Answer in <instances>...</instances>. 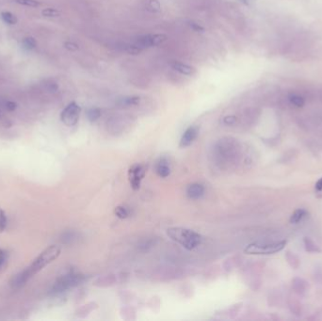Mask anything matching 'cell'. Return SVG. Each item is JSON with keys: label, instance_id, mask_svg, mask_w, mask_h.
Segmentation results:
<instances>
[{"label": "cell", "instance_id": "obj_9", "mask_svg": "<svg viewBox=\"0 0 322 321\" xmlns=\"http://www.w3.org/2000/svg\"><path fill=\"white\" fill-rule=\"evenodd\" d=\"M199 135V128L197 127H189L184 134H183L182 138L180 139V147L181 148H186L191 145L194 142L195 139H197Z\"/></svg>", "mask_w": 322, "mask_h": 321}, {"label": "cell", "instance_id": "obj_31", "mask_svg": "<svg viewBox=\"0 0 322 321\" xmlns=\"http://www.w3.org/2000/svg\"><path fill=\"white\" fill-rule=\"evenodd\" d=\"M8 260H9V255H8V253L0 250V273H2V270L4 269V267H6Z\"/></svg>", "mask_w": 322, "mask_h": 321}, {"label": "cell", "instance_id": "obj_6", "mask_svg": "<svg viewBox=\"0 0 322 321\" xmlns=\"http://www.w3.org/2000/svg\"><path fill=\"white\" fill-rule=\"evenodd\" d=\"M80 112H81V108L78 104L72 102L61 111V121L67 127H73L79 121Z\"/></svg>", "mask_w": 322, "mask_h": 321}, {"label": "cell", "instance_id": "obj_5", "mask_svg": "<svg viewBox=\"0 0 322 321\" xmlns=\"http://www.w3.org/2000/svg\"><path fill=\"white\" fill-rule=\"evenodd\" d=\"M286 245V241L285 240L277 241V242L251 243L244 249V253L247 255H274L284 250Z\"/></svg>", "mask_w": 322, "mask_h": 321}, {"label": "cell", "instance_id": "obj_21", "mask_svg": "<svg viewBox=\"0 0 322 321\" xmlns=\"http://www.w3.org/2000/svg\"><path fill=\"white\" fill-rule=\"evenodd\" d=\"M0 18L4 23L8 24H16L18 23L17 17L10 12H2L0 13Z\"/></svg>", "mask_w": 322, "mask_h": 321}, {"label": "cell", "instance_id": "obj_28", "mask_svg": "<svg viewBox=\"0 0 322 321\" xmlns=\"http://www.w3.org/2000/svg\"><path fill=\"white\" fill-rule=\"evenodd\" d=\"M116 216L119 218H127L129 217V210L125 206H117L114 210Z\"/></svg>", "mask_w": 322, "mask_h": 321}, {"label": "cell", "instance_id": "obj_11", "mask_svg": "<svg viewBox=\"0 0 322 321\" xmlns=\"http://www.w3.org/2000/svg\"><path fill=\"white\" fill-rule=\"evenodd\" d=\"M156 172L159 177L161 178H166L170 176V164L168 159L166 158H160L156 163Z\"/></svg>", "mask_w": 322, "mask_h": 321}, {"label": "cell", "instance_id": "obj_16", "mask_svg": "<svg viewBox=\"0 0 322 321\" xmlns=\"http://www.w3.org/2000/svg\"><path fill=\"white\" fill-rule=\"evenodd\" d=\"M304 248H305L306 252L313 253V254L321 253V249L319 248V246H317L316 243L314 242V240L311 239L310 237H304Z\"/></svg>", "mask_w": 322, "mask_h": 321}, {"label": "cell", "instance_id": "obj_29", "mask_svg": "<svg viewBox=\"0 0 322 321\" xmlns=\"http://www.w3.org/2000/svg\"><path fill=\"white\" fill-rule=\"evenodd\" d=\"M42 14L44 17H58V16H60L61 12H59L58 10H56V9L46 8V9L43 10Z\"/></svg>", "mask_w": 322, "mask_h": 321}, {"label": "cell", "instance_id": "obj_37", "mask_svg": "<svg viewBox=\"0 0 322 321\" xmlns=\"http://www.w3.org/2000/svg\"><path fill=\"white\" fill-rule=\"evenodd\" d=\"M4 112H5V111H4L3 109H2V108H1V106H0V118H1L2 116H3V114H4Z\"/></svg>", "mask_w": 322, "mask_h": 321}, {"label": "cell", "instance_id": "obj_4", "mask_svg": "<svg viewBox=\"0 0 322 321\" xmlns=\"http://www.w3.org/2000/svg\"><path fill=\"white\" fill-rule=\"evenodd\" d=\"M85 281V276L77 273H69L62 275L54 283L50 292L54 295L61 294L65 291L72 289Z\"/></svg>", "mask_w": 322, "mask_h": 321}, {"label": "cell", "instance_id": "obj_19", "mask_svg": "<svg viewBox=\"0 0 322 321\" xmlns=\"http://www.w3.org/2000/svg\"><path fill=\"white\" fill-rule=\"evenodd\" d=\"M0 106L5 112H12L17 109V104L15 103L14 101L5 99V98H1V97H0Z\"/></svg>", "mask_w": 322, "mask_h": 321}, {"label": "cell", "instance_id": "obj_20", "mask_svg": "<svg viewBox=\"0 0 322 321\" xmlns=\"http://www.w3.org/2000/svg\"><path fill=\"white\" fill-rule=\"evenodd\" d=\"M288 101L297 108H303L305 104L304 97L299 93H290L288 95Z\"/></svg>", "mask_w": 322, "mask_h": 321}, {"label": "cell", "instance_id": "obj_22", "mask_svg": "<svg viewBox=\"0 0 322 321\" xmlns=\"http://www.w3.org/2000/svg\"><path fill=\"white\" fill-rule=\"evenodd\" d=\"M140 98L138 96H128L122 98L118 104L122 107H130V106H136L140 103Z\"/></svg>", "mask_w": 322, "mask_h": 321}, {"label": "cell", "instance_id": "obj_18", "mask_svg": "<svg viewBox=\"0 0 322 321\" xmlns=\"http://www.w3.org/2000/svg\"><path fill=\"white\" fill-rule=\"evenodd\" d=\"M306 216H307V211L305 209L300 208L295 210L292 214L291 217L289 218V221L292 225H297L299 223H301Z\"/></svg>", "mask_w": 322, "mask_h": 321}, {"label": "cell", "instance_id": "obj_13", "mask_svg": "<svg viewBox=\"0 0 322 321\" xmlns=\"http://www.w3.org/2000/svg\"><path fill=\"white\" fill-rule=\"evenodd\" d=\"M171 67L174 70H176L178 73H182L185 76H191L195 72L194 68L189 66L187 64L181 63V62H174V63H171Z\"/></svg>", "mask_w": 322, "mask_h": 321}, {"label": "cell", "instance_id": "obj_23", "mask_svg": "<svg viewBox=\"0 0 322 321\" xmlns=\"http://www.w3.org/2000/svg\"><path fill=\"white\" fill-rule=\"evenodd\" d=\"M86 116L90 121H97L101 116V110L98 108H91L86 111Z\"/></svg>", "mask_w": 322, "mask_h": 321}, {"label": "cell", "instance_id": "obj_25", "mask_svg": "<svg viewBox=\"0 0 322 321\" xmlns=\"http://www.w3.org/2000/svg\"><path fill=\"white\" fill-rule=\"evenodd\" d=\"M43 89L48 92H52L54 93L56 91H58L59 90V85L58 83L55 82L54 80L52 79H46L43 84Z\"/></svg>", "mask_w": 322, "mask_h": 321}, {"label": "cell", "instance_id": "obj_35", "mask_svg": "<svg viewBox=\"0 0 322 321\" xmlns=\"http://www.w3.org/2000/svg\"><path fill=\"white\" fill-rule=\"evenodd\" d=\"M189 27L194 31H204V28L201 27L200 24L195 23V22H189Z\"/></svg>", "mask_w": 322, "mask_h": 321}, {"label": "cell", "instance_id": "obj_8", "mask_svg": "<svg viewBox=\"0 0 322 321\" xmlns=\"http://www.w3.org/2000/svg\"><path fill=\"white\" fill-rule=\"evenodd\" d=\"M146 174V167L141 164H135L128 170L129 182L134 190L140 189V184L144 178Z\"/></svg>", "mask_w": 322, "mask_h": 321}, {"label": "cell", "instance_id": "obj_27", "mask_svg": "<svg viewBox=\"0 0 322 321\" xmlns=\"http://www.w3.org/2000/svg\"><path fill=\"white\" fill-rule=\"evenodd\" d=\"M15 3L23 5V6L31 7V8H37L41 6V2L38 0H13Z\"/></svg>", "mask_w": 322, "mask_h": 321}, {"label": "cell", "instance_id": "obj_33", "mask_svg": "<svg viewBox=\"0 0 322 321\" xmlns=\"http://www.w3.org/2000/svg\"><path fill=\"white\" fill-rule=\"evenodd\" d=\"M237 121V118L235 116H227L224 119V122L225 125H233Z\"/></svg>", "mask_w": 322, "mask_h": 321}, {"label": "cell", "instance_id": "obj_24", "mask_svg": "<svg viewBox=\"0 0 322 321\" xmlns=\"http://www.w3.org/2000/svg\"><path fill=\"white\" fill-rule=\"evenodd\" d=\"M37 43L35 39L33 37H27L24 38L22 42V47L27 51H31L34 48H36Z\"/></svg>", "mask_w": 322, "mask_h": 321}, {"label": "cell", "instance_id": "obj_32", "mask_svg": "<svg viewBox=\"0 0 322 321\" xmlns=\"http://www.w3.org/2000/svg\"><path fill=\"white\" fill-rule=\"evenodd\" d=\"M149 6L153 9L154 12H159L160 11V4L158 0H150L149 1Z\"/></svg>", "mask_w": 322, "mask_h": 321}, {"label": "cell", "instance_id": "obj_15", "mask_svg": "<svg viewBox=\"0 0 322 321\" xmlns=\"http://www.w3.org/2000/svg\"><path fill=\"white\" fill-rule=\"evenodd\" d=\"M116 283H117V276L107 275V276L97 279L94 285H97L99 287H107V286L115 285Z\"/></svg>", "mask_w": 322, "mask_h": 321}, {"label": "cell", "instance_id": "obj_2", "mask_svg": "<svg viewBox=\"0 0 322 321\" xmlns=\"http://www.w3.org/2000/svg\"><path fill=\"white\" fill-rule=\"evenodd\" d=\"M211 156L214 164L219 169L225 170L237 162L239 147L235 139L224 138L215 143Z\"/></svg>", "mask_w": 322, "mask_h": 321}, {"label": "cell", "instance_id": "obj_7", "mask_svg": "<svg viewBox=\"0 0 322 321\" xmlns=\"http://www.w3.org/2000/svg\"><path fill=\"white\" fill-rule=\"evenodd\" d=\"M167 40V36L164 34H149L140 36L135 41V44L139 48L145 49L153 46H157L160 43H164Z\"/></svg>", "mask_w": 322, "mask_h": 321}, {"label": "cell", "instance_id": "obj_10", "mask_svg": "<svg viewBox=\"0 0 322 321\" xmlns=\"http://www.w3.org/2000/svg\"><path fill=\"white\" fill-rule=\"evenodd\" d=\"M186 193L190 200H199L205 195V188L199 183H193L187 188Z\"/></svg>", "mask_w": 322, "mask_h": 321}, {"label": "cell", "instance_id": "obj_17", "mask_svg": "<svg viewBox=\"0 0 322 321\" xmlns=\"http://www.w3.org/2000/svg\"><path fill=\"white\" fill-rule=\"evenodd\" d=\"M286 259L288 263V265L294 268V269H297L300 266H301V260L298 257V255H295L294 253H292L290 251H287L286 253Z\"/></svg>", "mask_w": 322, "mask_h": 321}, {"label": "cell", "instance_id": "obj_34", "mask_svg": "<svg viewBox=\"0 0 322 321\" xmlns=\"http://www.w3.org/2000/svg\"><path fill=\"white\" fill-rule=\"evenodd\" d=\"M64 45H65V48L68 49V50H71V51H76V50L79 49L78 44L71 43V42H67V43H64Z\"/></svg>", "mask_w": 322, "mask_h": 321}, {"label": "cell", "instance_id": "obj_3", "mask_svg": "<svg viewBox=\"0 0 322 321\" xmlns=\"http://www.w3.org/2000/svg\"><path fill=\"white\" fill-rule=\"evenodd\" d=\"M167 235L171 240L180 244L189 251L194 250L202 243L200 234L183 227H170L167 230Z\"/></svg>", "mask_w": 322, "mask_h": 321}, {"label": "cell", "instance_id": "obj_26", "mask_svg": "<svg viewBox=\"0 0 322 321\" xmlns=\"http://www.w3.org/2000/svg\"><path fill=\"white\" fill-rule=\"evenodd\" d=\"M98 305L95 303H89V304H87V305H84L82 308H80L79 309V312H78V315L80 316L81 314H83L82 316H85V315H88L91 312H92L93 310L97 309Z\"/></svg>", "mask_w": 322, "mask_h": 321}, {"label": "cell", "instance_id": "obj_30", "mask_svg": "<svg viewBox=\"0 0 322 321\" xmlns=\"http://www.w3.org/2000/svg\"><path fill=\"white\" fill-rule=\"evenodd\" d=\"M7 225H8V218H7L6 213L0 208V233L6 230Z\"/></svg>", "mask_w": 322, "mask_h": 321}, {"label": "cell", "instance_id": "obj_36", "mask_svg": "<svg viewBox=\"0 0 322 321\" xmlns=\"http://www.w3.org/2000/svg\"><path fill=\"white\" fill-rule=\"evenodd\" d=\"M315 188H316V191L317 192H321L322 191V177L321 178H319L318 180H317V182L316 183V185H315Z\"/></svg>", "mask_w": 322, "mask_h": 321}, {"label": "cell", "instance_id": "obj_12", "mask_svg": "<svg viewBox=\"0 0 322 321\" xmlns=\"http://www.w3.org/2000/svg\"><path fill=\"white\" fill-rule=\"evenodd\" d=\"M79 239V235L78 232L73 230H69L62 233L61 236V241L62 244L71 245L77 242Z\"/></svg>", "mask_w": 322, "mask_h": 321}, {"label": "cell", "instance_id": "obj_14", "mask_svg": "<svg viewBox=\"0 0 322 321\" xmlns=\"http://www.w3.org/2000/svg\"><path fill=\"white\" fill-rule=\"evenodd\" d=\"M307 286H308V283L305 282L304 279H294L292 282V287L299 295H304L306 292Z\"/></svg>", "mask_w": 322, "mask_h": 321}, {"label": "cell", "instance_id": "obj_1", "mask_svg": "<svg viewBox=\"0 0 322 321\" xmlns=\"http://www.w3.org/2000/svg\"><path fill=\"white\" fill-rule=\"evenodd\" d=\"M61 247L53 245L45 249L41 255L32 262L31 266L27 267L23 271H20L18 274L13 276L11 281V285L13 289H19L23 287L26 284L31 280L36 273H40L50 263L56 260L61 255Z\"/></svg>", "mask_w": 322, "mask_h": 321}]
</instances>
